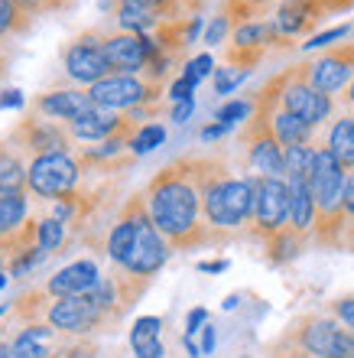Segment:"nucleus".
Masks as SVG:
<instances>
[{"mask_svg": "<svg viewBox=\"0 0 354 358\" xmlns=\"http://www.w3.org/2000/svg\"><path fill=\"white\" fill-rule=\"evenodd\" d=\"M325 313H332L341 326H348V329L354 332V293H348V296H335V300L325 306Z\"/></svg>", "mask_w": 354, "mask_h": 358, "instance_id": "34", "label": "nucleus"}, {"mask_svg": "<svg viewBox=\"0 0 354 358\" xmlns=\"http://www.w3.org/2000/svg\"><path fill=\"white\" fill-rule=\"evenodd\" d=\"M192 111H196V98H192V101H179V104H172V114H169V117H172L176 124H186L189 117H192Z\"/></svg>", "mask_w": 354, "mask_h": 358, "instance_id": "40", "label": "nucleus"}, {"mask_svg": "<svg viewBox=\"0 0 354 358\" xmlns=\"http://www.w3.org/2000/svg\"><path fill=\"white\" fill-rule=\"evenodd\" d=\"M231 131V127H228V124H221V121H214V124H208V127H202V141H221L224 134Z\"/></svg>", "mask_w": 354, "mask_h": 358, "instance_id": "41", "label": "nucleus"}, {"mask_svg": "<svg viewBox=\"0 0 354 358\" xmlns=\"http://www.w3.org/2000/svg\"><path fill=\"white\" fill-rule=\"evenodd\" d=\"M325 17L328 13L322 7V0H280L276 13H273V27L286 43H296V39L316 36L318 23Z\"/></svg>", "mask_w": 354, "mask_h": 358, "instance_id": "15", "label": "nucleus"}, {"mask_svg": "<svg viewBox=\"0 0 354 358\" xmlns=\"http://www.w3.org/2000/svg\"><path fill=\"white\" fill-rule=\"evenodd\" d=\"M202 170V202L205 222L224 238V245L237 231H247L253 215V176H237L218 153H198Z\"/></svg>", "mask_w": 354, "mask_h": 358, "instance_id": "2", "label": "nucleus"}, {"mask_svg": "<svg viewBox=\"0 0 354 358\" xmlns=\"http://www.w3.org/2000/svg\"><path fill=\"white\" fill-rule=\"evenodd\" d=\"M289 212H293V196H289L286 179H267L253 176V215L247 225V235L253 241H270L289 228Z\"/></svg>", "mask_w": 354, "mask_h": 358, "instance_id": "6", "label": "nucleus"}, {"mask_svg": "<svg viewBox=\"0 0 354 358\" xmlns=\"http://www.w3.org/2000/svg\"><path fill=\"white\" fill-rule=\"evenodd\" d=\"M280 108L289 114H296L299 121H306L312 131H318L325 121H332L335 98L325 92H318L306 78L302 66H293V69H283L280 72Z\"/></svg>", "mask_w": 354, "mask_h": 358, "instance_id": "7", "label": "nucleus"}, {"mask_svg": "<svg viewBox=\"0 0 354 358\" xmlns=\"http://www.w3.org/2000/svg\"><path fill=\"white\" fill-rule=\"evenodd\" d=\"M104 273L98 271L91 257H78L72 264H66L62 271H56L52 277H46V293L52 296H91L94 287L101 283Z\"/></svg>", "mask_w": 354, "mask_h": 358, "instance_id": "17", "label": "nucleus"}, {"mask_svg": "<svg viewBox=\"0 0 354 358\" xmlns=\"http://www.w3.org/2000/svg\"><path fill=\"white\" fill-rule=\"evenodd\" d=\"M345 235H348V228H354V170L348 173L345 179Z\"/></svg>", "mask_w": 354, "mask_h": 358, "instance_id": "38", "label": "nucleus"}, {"mask_svg": "<svg viewBox=\"0 0 354 358\" xmlns=\"http://www.w3.org/2000/svg\"><path fill=\"white\" fill-rule=\"evenodd\" d=\"M159 329H163V320L159 316H140L131 329V349L137 358H163L166 349L159 342Z\"/></svg>", "mask_w": 354, "mask_h": 358, "instance_id": "21", "label": "nucleus"}, {"mask_svg": "<svg viewBox=\"0 0 354 358\" xmlns=\"http://www.w3.org/2000/svg\"><path fill=\"white\" fill-rule=\"evenodd\" d=\"M192 94H196V85L189 82L186 76L172 78V85H169V101L179 104V101H192Z\"/></svg>", "mask_w": 354, "mask_h": 358, "instance_id": "37", "label": "nucleus"}, {"mask_svg": "<svg viewBox=\"0 0 354 358\" xmlns=\"http://www.w3.org/2000/svg\"><path fill=\"white\" fill-rule=\"evenodd\" d=\"M231 33H234L231 20L224 17V13H218V17L208 23V29H205V43L208 46H218V43H224V36H231Z\"/></svg>", "mask_w": 354, "mask_h": 358, "instance_id": "36", "label": "nucleus"}, {"mask_svg": "<svg viewBox=\"0 0 354 358\" xmlns=\"http://www.w3.org/2000/svg\"><path fill=\"white\" fill-rule=\"evenodd\" d=\"M182 76H186L196 88L202 85L208 76H214V59H212V52H198V56H192L186 66H182Z\"/></svg>", "mask_w": 354, "mask_h": 358, "instance_id": "30", "label": "nucleus"}, {"mask_svg": "<svg viewBox=\"0 0 354 358\" xmlns=\"http://www.w3.org/2000/svg\"><path fill=\"white\" fill-rule=\"evenodd\" d=\"M306 78L318 92L325 94H341L354 82V43H338L332 49H322L318 56L299 62Z\"/></svg>", "mask_w": 354, "mask_h": 358, "instance_id": "11", "label": "nucleus"}, {"mask_svg": "<svg viewBox=\"0 0 354 358\" xmlns=\"http://www.w3.org/2000/svg\"><path fill=\"white\" fill-rule=\"evenodd\" d=\"M273 7V0H224L221 13L231 20V27H244L251 20H263V13Z\"/></svg>", "mask_w": 354, "mask_h": 358, "instance_id": "26", "label": "nucleus"}, {"mask_svg": "<svg viewBox=\"0 0 354 358\" xmlns=\"http://www.w3.org/2000/svg\"><path fill=\"white\" fill-rule=\"evenodd\" d=\"M212 349H214V326L205 322V329H202V355H208Z\"/></svg>", "mask_w": 354, "mask_h": 358, "instance_id": "44", "label": "nucleus"}, {"mask_svg": "<svg viewBox=\"0 0 354 358\" xmlns=\"http://www.w3.org/2000/svg\"><path fill=\"white\" fill-rule=\"evenodd\" d=\"M267 358H316V355H306V352H289V349H273L270 345V355Z\"/></svg>", "mask_w": 354, "mask_h": 358, "instance_id": "45", "label": "nucleus"}, {"mask_svg": "<svg viewBox=\"0 0 354 358\" xmlns=\"http://www.w3.org/2000/svg\"><path fill=\"white\" fill-rule=\"evenodd\" d=\"M29 108L39 114H46V117H52V121L72 124V121H78L82 114L91 111L94 101H91V94H88V88H49V92L36 94Z\"/></svg>", "mask_w": 354, "mask_h": 358, "instance_id": "16", "label": "nucleus"}, {"mask_svg": "<svg viewBox=\"0 0 354 358\" xmlns=\"http://www.w3.org/2000/svg\"><path fill=\"white\" fill-rule=\"evenodd\" d=\"M0 76H7V56L0 52Z\"/></svg>", "mask_w": 354, "mask_h": 358, "instance_id": "49", "label": "nucleus"}, {"mask_svg": "<svg viewBox=\"0 0 354 358\" xmlns=\"http://www.w3.org/2000/svg\"><path fill=\"white\" fill-rule=\"evenodd\" d=\"M149 218L172 251H198L208 245H224V238L205 222L202 202V170L196 157H179L156 173L143 189Z\"/></svg>", "mask_w": 354, "mask_h": 358, "instance_id": "1", "label": "nucleus"}, {"mask_svg": "<svg viewBox=\"0 0 354 358\" xmlns=\"http://www.w3.org/2000/svg\"><path fill=\"white\" fill-rule=\"evenodd\" d=\"M27 166L23 153L3 137L0 141V189H27Z\"/></svg>", "mask_w": 354, "mask_h": 358, "instance_id": "23", "label": "nucleus"}, {"mask_svg": "<svg viewBox=\"0 0 354 358\" xmlns=\"http://www.w3.org/2000/svg\"><path fill=\"white\" fill-rule=\"evenodd\" d=\"M312 163H316V147H312V143H299V147H286V150H283L286 179H309Z\"/></svg>", "mask_w": 354, "mask_h": 358, "instance_id": "28", "label": "nucleus"}, {"mask_svg": "<svg viewBox=\"0 0 354 358\" xmlns=\"http://www.w3.org/2000/svg\"><path fill=\"white\" fill-rule=\"evenodd\" d=\"M341 108H345V111H354V82L341 92Z\"/></svg>", "mask_w": 354, "mask_h": 358, "instance_id": "47", "label": "nucleus"}, {"mask_svg": "<svg viewBox=\"0 0 354 358\" xmlns=\"http://www.w3.org/2000/svg\"><path fill=\"white\" fill-rule=\"evenodd\" d=\"M270 127H273V137L280 141L283 150H286V147H299V143H312V134H316L306 121H299L296 114L283 111V108H276V111H273Z\"/></svg>", "mask_w": 354, "mask_h": 358, "instance_id": "22", "label": "nucleus"}, {"mask_svg": "<svg viewBox=\"0 0 354 358\" xmlns=\"http://www.w3.org/2000/svg\"><path fill=\"white\" fill-rule=\"evenodd\" d=\"M7 141L17 147L20 153H33V157H46V153H72L75 141L68 127L62 121H52L46 114H39L29 108V114L23 121H17V127L7 134Z\"/></svg>", "mask_w": 354, "mask_h": 358, "instance_id": "9", "label": "nucleus"}, {"mask_svg": "<svg viewBox=\"0 0 354 358\" xmlns=\"http://www.w3.org/2000/svg\"><path fill=\"white\" fill-rule=\"evenodd\" d=\"M62 69L78 88H91L101 78L114 76L108 52H104V29L91 27L78 33L75 39H68L62 49Z\"/></svg>", "mask_w": 354, "mask_h": 358, "instance_id": "8", "label": "nucleus"}, {"mask_svg": "<svg viewBox=\"0 0 354 358\" xmlns=\"http://www.w3.org/2000/svg\"><path fill=\"white\" fill-rule=\"evenodd\" d=\"M20 104H23V94L17 88H3L0 92V108H20Z\"/></svg>", "mask_w": 354, "mask_h": 358, "instance_id": "42", "label": "nucleus"}, {"mask_svg": "<svg viewBox=\"0 0 354 358\" xmlns=\"http://www.w3.org/2000/svg\"><path fill=\"white\" fill-rule=\"evenodd\" d=\"M39 218L27 189H0V257H17L36 248Z\"/></svg>", "mask_w": 354, "mask_h": 358, "instance_id": "5", "label": "nucleus"}, {"mask_svg": "<svg viewBox=\"0 0 354 358\" xmlns=\"http://www.w3.org/2000/svg\"><path fill=\"white\" fill-rule=\"evenodd\" d=\"M66 127H68V134H72L75 143H104V141H111L114 134H121L124 127H127V117L94 104L91 111L82 114L78 121L66 124Z\"/></svg>", "mask_w": 354, "mask_h": 358, "instance_id": "18", "label": "nucleus"}, {"mask_svg": "<svg viewBox=\"0 0 354 358\" xmlns=\"http://www.w3.org/2000/svg\"><path fill=\"white\" fill-rule=\"evenodd\" d=\"M82 160L75 153H46V157H29L27 166V192L39 202H59L72 196L82 186Z\"/></svg>", "mask_w": 354, "mask_h": 358, "instance_id": "4", "label": "nucleus"}, {"mask_svg": "<svg viewBox=\"0 0 354 358\" xmlns=\"http://www.w3.org/2000/svg\"><path fill=\"white\" fill-rule=\"evenodd\" d=\"M309 238L293 231V228H283L280 235H273L270 241H263V251H267V261L270 264H286L293 257L302 255V248H306Z\"/></svg>", "mask_w": 354, "mask_h": 358, "instance_id": "24", "label": "nucleus"}, {"mask_svg": "<svg viewBox=\"0 0 354 358\" xmlns=\"http://www.w3.org/2000/svg\"><path fill=\"white\" fill-rule=\"evenodd\" d=\"M322 7H325L328 17H335V13H345V10H351L354 0H322Z\"/></svg>", "mask_w": 354, "mask_h": 358, "instance_id": "43", "label": "nucleus"}, {"mask_svg": "<svg viewBox=\"0 0 354 358\" xmlns=\"http://www.w3.org/2000/svg\"><path fill=\"white\" fill-rule=\"evenodd\" d=\"M91 101L98 108H108V111L127 114L133 108H143V104H159L163 98V88L149 85L143 76H108L101 78L98 85L88 88Z\"/></svg>", "mask_w": 354, "mask_h": 358, "instance_id": "10", "label": "nucleus"}, {"mask_svg": "<svg viewBox=\"0 0 354 358\" xmlns=\"http://www.w3.org/2000/svg\"><path fill=\"white\" fill-rule=\"evenodd\" d=\"M33 13L20 7L17 0H0V43H7V39H17L23 33L33 29Z\"/></svg>", "mask_w": 354, "mask_h": 358, "instance_id": "25", "label": "nucleus"}, {"mask_svg": "<svg viewBox=\"0 0 354 358\" xmlns=\"http://www.w3.org/2000/svg\"><path fill=\"white\" fill-rule=\"evenodd\" d=\"M163 141H166V127H163V124H143L131 137V153L133 157H143V153L156 150Z\"/></svg>", "mask_w": 354, "mask_h": 358, "instance_id": "29", "label": "nucleus"}, {"mask_svg": "<svg viewBox=\"0 0 354 358\" xmlns=\"http://www.w3.org/2000/svg\"><path fill=\"white\" fill-rule=\"evenodd\" d=\"M0 339L10 342L13 358H56L66 349L68 336L56 332L46 322H17L7 316V329L0 326Z\"/></svg>", "mask_w": 354, "mask_h": 358, "instance_id": "13", "label": "nucleus"}, {"mask_svg": "<svg viewBox=\"0 0 354 358\" xmlns=\"http://www.w3.org/2000/svg\"><path fill=\"white\" fill-rule=\"evenodd\" d=\"M104 52H108L114 76H143V69L149 66V59L156 52V43L149 33L111 29V33H104Z\"/></svg>", "mask_w": 354, "mask_h": 358, "instance_id": "14", "label": "nucleus"}, {"mask_svg": "<svg viewBox=\"0 0 354 358\" xmlns=\"http://www.w3.org/2000/svg\"><path fill=\"white\" fill-rule=\"evenodd\" d=\"M244 78H247V72H241V69H231V66H221V69H214V94H231L234 88L241 85Z\"/></svg>", "mask_w": 354, "mask_h": 358, "instance_id": "33", "label": "nucleus"}, {"mask_svg": "<svg viewBox=\"0 0 354 358\" xmlns=\"http://www.w3.org/2000/svg\"><path fill=\"white\" fill-rule=\"evenodd\" d=\"M205 322H208V313L198 306V310H192L189 313V320H186V336H192L196 339V332H202L205 329Z\"/></svg>", "mask_w": 354, "mask_h": 358, "instance_id": "39", "label": "nucleus"}, {"mask_svg": "<svg viewBox=\"0 0 354 358\" xmlns=\"http://www.w3.org/2000/svg\"><path fill=\"white\" fill-rule=\"evenodd\" d=\"M351 23H341V27H332V29H325V33H316L312 39H306L302 43V49H332V46H338V39H345L348 33H351Z\"/></svg>", "mask_w": 354, "mask_h": 358, "instance_id": "32", "label": "nucleus"}, {"mask_svg": "<svg viewBox=\"0 0 354 358\" xmlns=\"http://www.w3.org/2000/svg\"><path fill=\"white\" fill-rule=\"evenodd\" d=\"M0 316H7V313H3V306H0Z\"/></svg>", "mask_w": 354, "mask_h": 358, "instance_id": "51", "label": "nucleus"}, {"mask_svg": "<svg viewBox=\"0 0 354 358\" xmlns=\"http://www.w3.org/2000/svg\"><path fill=\"white\" fill-rule=\"evenodd\" d=\"M56 358H66V355H56Z\"/></svg>", "mask_w": 354, "mask_h": 358, "instance_id": "52", "label": "nucleus"}, {"mask_svg": "<svg viewBox=\"0 0 354 358\" xmlns=\"http://www.w3.org/2000/svg\"><path fill=\"white\" fill-rule=\"evenodd\" d=\"M345 248H348V251H354V228H348V235H345Z\"/></svg>", "mask_w": 354, "mask_h": 358, "instance_id": "48", "label": "nucleus"}, {"mask_svg": "<svg viewBox=\"0 0 354 358\" xmlns=\"http://www.w3.org/2000/svg\"><path fill=\"white\" fill-rule=\"evenodd\" d=\"M36 245H39L43 255H59V251L68 245V225L66 222H59V218H52V215H43L39 218Z\"/></svg>", "mask_w": 354, "mask_h": 358, "instance_id": "27", "label": "nucleus"}, {"mask_svg": "<svg viewBox=\"0 0 354 358\" xmlns=\"http://www.w3.org/2000/svg\"><path fill=\"white\" fill-rule=\"evenodd\" d=\"M289 182V196H293V212H289V228L299 235H312L316 231V199L309 192V179H286Z\"/></svg>", "mask_w": 354, "mask_h": 358, "instance_id": "20", "label": "nucleus"}, {"mask_svg": "<svg viewBox=\"0 0 354 358\" xmlns=\"http://www.w3.org/2000/svg\"><path fill=\"white\" fill-rule=\"evenodd\" d=\"M108 7L121 33H156L166 23L198 17L202 0H108Z\"/></svg>", "mask_w": 354, "mask_h": 358, "instance_id": "3", "label": "nucleus"}, {"mask_svg": "<svg viewBox=\"0 0 354 358\" xmlns=\"http://www.w3.org/2000/svg\"><path fill=\"white\" fill-rule=\"evenodd\" d=\"M147 290H149L147 277H133V273L114 267V271L108 273V277H101V283L94 287L91 300L98 303V310L111 320V326H117V322L137 306V300H140Z\"/></svg>", "mask_w": 354, "mask_h": 358, "instance_id": "12", "label": "nucleus"}, {"mask_svg": "<svg viewBox=\"0 0 354 358\" xmlns=\"http://www.w3.org/2000/svg\"><path fill=\"white\" fill-rule=\"evenodd\" d=\"M43 251H39V245L36 248H29V251H23V255H17V257H10V267H7V273L10 277H23L27 271H33V267L43 261Z\"/></svg>", "mask_w": 354, "mask_h": 358, "instance_id": "35", "label": "nucleus"}, {"mask_svg": "<svg viewBox=\"0 0 354 358\" xmlns=\"http://www.w3.org/2000/svg\"><path fill=\"white\" fill-rule=\"evenodd\" d=\"M198 271H205V273H221V271H228V261H202V264H198Z\"/></svg>", "mask_w": 354, "mask_h": 358, "instance_id": "46", "label": "nucleus"}, {"mask_svg": "<svg viewBox=\"0 0 354 358\" xmlns=\"http://www.w3.org/2000/svg\"><path fill=\"white\" fill-rule=\"evenodd\" d=\"M351 36H354V29H351Z\"/></svg>", "mask_w": 354, "mask_h": 358, "instance_id": "53", "label": "nucleus"}, {"mask_svg": "<svg viewBox=\"0 0 354 358\" xmlns=\"http://www.w3.org/2000/svg\"><path fill=\"white\" fill-rule=\"evenodd\" d=\"M7 277H10V273H3V271H0V287H7Z\"/></svg>", "mask_w": 354, "mask_h": 358, "instance_id": "50", "label": "nucleus"}, {"mask_svg": "<svg viewBox=\"0 0 354 358\" xmlns=\"http://www.w3.org/2000/svg\"><path fill=\"white\" fill-rule=\"evenodd\" d=\"M251 114H253V101H228V104L218 108L214 121L234 127V124H241V121H251Z\"/></svg>", "mask_w": 354, "mask_h": 358, "instance_id": "31", "label": "nucleus"}, {"mask_svg": "<svg viewBox=\"0 0 354 358\" xmlns=\"http://www.w3.org/2000/svg\"><path fill=\"white\" fill-rule=\"evenodd\" d=\"M325 150L332 153L348 173L354 170V111H341L335 121L328 124Z\"/></svg>", "mask_w": 354, "mask_h": 358, "instance_id": "19", "label": "nucleus"}]
</instances>
